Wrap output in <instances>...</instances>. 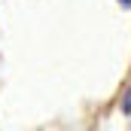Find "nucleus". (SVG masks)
I'll use <instances>...</instances> for the list:
<instances>
[{"label":"nucleus","mask_w":131,"mask_h":131,"mask_svg":"<svg viewBox=\"0 0 131 131\" xmlns=\"http://www.w3.org/2000/svg\"><path fill=\"white\" fill-rule=\"evenodd\" d=\"M119 3H122V6H125V9H131V0H119Z\"/></svg>","instance_id":"nucleus-1"}]
</instances>
